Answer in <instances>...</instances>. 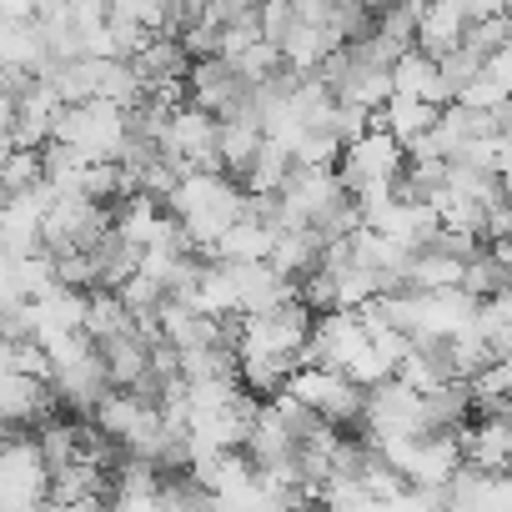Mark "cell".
<instances>
[{
	"label": "cell",
	"instance_id": "cell-1",
	"mask_svg": "<svg viewBox=\"0 0 512 512\" xmlns=\"http://www.w3.org/2000/svg\"><path fill=\"white\" fill-rule=\"evenodd\" d=\"M51 141L71 146L81 161H121L126 151V111L111 101H71L61 106Z\"/></svg>",
	"mask_w": 512,
	"mask_h": 512
},
{
	"label": "cell",
	"instance_id": "cell-8",
	"mask_svg": "<svg viewBox=\"0 0 512 512\" xmlns=\"http://www.w3.org/2000/svg\"><path fill=\"white\" fill-rule=\"evenodd\" d=\"M272 241H277V226H272V221L241 216V221H231V226L211 241L206 262H216V267H256V262H267V256H272Z\"/></svg>",
	"mask_w": 512,
	"mask_h": 512
},
{
	"label": "cell",
	"instance_id": "cell-9",
	"mask_svg": "<svg viewBox=\"0 0 512 512\" xmlns=\"http://www.w3.org/2000/svg\"><path fill=\"white\" fill-rule=\"evenodd\" d=\"M462 31H467V11L462 0H427V6L417 11V31H412V46L422 56H447L462 46Z\"/></svg>",
	"mask_w": 512,
	"mask_h": 512
},
{
	"label": "cell",
	"instance_id": "cell-12",
	"mask_svg": "<svg viewBox=\"0 0 512 512\" xmlns=\"http://www.w3.org/2000/svg\"><path fill=\"white\" fill-rule=\"evenodd\" d=\"M31 186H41V151L11 146L0 156V196H16V191H31Z\"/></svg>",
	"mask_w": 512,
	"mask_h": 512
},
{
	"label": "cell",
	"instance_id": "cell-3",
	"mask_svg": "<svg viewBox=\"0 0 512 512\" xmlns=\"http://www.w3.org/2000/svg\"><path fill=\"white\" fill-rule=\"evenodd\" d=\"M282 392L287 397H297L307 412H317L322 422H332V427H357V412H362V387L352 382V377H342V372H327V367H292V377L282 382Z\"/></svg>",
	"mask_w": 512,
	"mask_h": 512
},
{
	"label": "cell",
	"instance_id": "cell-11",
	"mask_svg": "<svg viewBox=\"0 0 512 512\" xmlns=\"http://www.w3.org/2000/svg\"><path fill=\"white\" fill-rule=\"evenodd\" d=\"M136 322H131V312L121 307V297L116 292H106V287H96V292H86V312H81V332L91 337V342H106V337H121V332H131Z\"/></svg>",
	"mask_w": 512,
	"mask_h": 512
},
{
	"label": "cell",
	"instance_id": "cell-13",
	"mask_svg": "<svg viewBox=\"0 0 512 512\" xmlns=\"http://www.w3.org/2000/svg\"><path fill=\"white\" fill-rule=\"evenodd\" d=\"M251 26H256V36H262L267 46H277V41H282V36L297 26V16H292V6H287V0H256Z\"/></svg>",
	"mask_w": 512,
	"mask_h": 512
},
{
	"label": "cell",
	"instance_id": "cell-10",
	"mask_svg": "<svg viewBox=\"0 0 512 512\" xmlns=\"http://www.w3.org/2000/svg\"><path fill=\"white\" fill-rule=\"evenodd\" d=\"M387 81H392V91H397V96H417V101L447 106V91H442V81H437V61H432V56H422L417 46L397 51V61L387 66Z\"/></svg>",
	"mask_w": 512,
	"mask_h": 512
},
{
	"label": "cell",
	"instance_id": "cell-4",
	"mask_svg": "<svg viewBox=\"0 0 512 512\" xmlns=\"http://www.w3.org/2000/svg\"><path fill=\"white\" fill-rule=\"evenodd\" d=\"M161 156L176 166V176L186 171H221L216 166V116L196 111V106H176L161 126Z\"/></svg>",
	"mask_w": 512,
	"mask_h": 512
},
{
	"label": "cell",
	"instance_id": "cell-2",
	"mask_svg": "<svg viewBox=\"0 0 512 512\" xmlns=\"http://www.w3.org/2000/svg\"><path fill=\"white\" fill-rule=\"evenodd\" d=\"M402 166H407L402 141L387 136L382 126H367L362 136H352V141L342 146V156H337V181H342L347 196H357V191H367V186H397Z\"/></svg>",
	"mask_w": 512,
	"mask_h": 512
},
{
	"label": "cell",
	"instance_id": "cell-5",
	"mask_svg": "<svg viewBox=\"0 0 512 512\" xmlns=\"http://www.w3.org/2000/svg\"><path fill=\"white\" fill-rule=\"evenodd\" d=\"M186 96H191L186 106H196V111H206V116H216V121L251 111V86H246L221 56H201V61L186 66Z\"/></svg>",
	"mask_w": 512,
	"mask_h": 512
},
{
	"label": "cell",
	"instance_id": "cell-7",
	"mask_svg": "<svg viewBox=\"0 0 512 512\" xmlns=\"http://www.w3.org/2000/svg\"><path fill=\"white\" fill-rule=\"evenodd\" d=\"M457 447H462V467L507 472V457H512L507 412H482V417H472L467 427H457Z\"/></svg>",
	"mask_w": 512,
	"mask_h": 512
},
{
	"label": "cell",
	"instance_id": "cell-6",
	"mask_svg": "<svg viewBox=\"0 0 512 512\" xmlns=\"http://www.w3.org/2000/svg\"><path fill=\"white\" fill-rule=\"evenodd\" d=\"M362 347H367V332L352 312H322V317H312V332L302 342V362L327 367V372H347Z\"/></svg>",
	"mask_w": 512,
	"mask_h": 512
}]
</instances>
